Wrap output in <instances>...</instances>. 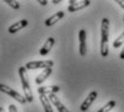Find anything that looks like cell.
Here are the masks:
<instances>
[{
  "mask_svg": "<svg viewBox=\"0 0 124 112\" xmlns=\"http://www.w3.org/2000/svg\"><path fill=\"white\" fill-rule=\"evenodd\" d=\"M78 0H69V4H72V3H75V2H77Z\"/></svg>",
  "mask_w": 124,
  "mask_h": 112,
  "instance_id": "cell-23",
  "label": "cell"
},
{
  "mask_svg": "<svg viewBox=\"0 0 124 112\" xmlns=\"http://www.w3.org/2000/svg\"><path fill=\"white\" fill-rule=\"evenodd\" d=\"M3 1L6 2V3H8L14 10H18V9H20V3H18L16 0H3Z\"/></svg>",
  "mask_w": 124,
  "mask_h": 112,
  "instance_id": "cell-17",
  "label": "cell"
},
{
  "mask_svg": "<svg viewBox=\"0 0 124 112\" xmlns=\"http://www.w3.org/2000/svg\"><path fill=\"white\" fill-rule=\"evenodd\" d=\"M54 43H55V39H54L53 37H50L47 38V40L44 42V44L42 45V47L40 49V55L41 56H45L47 53H49L50 51H51V49L53 47Z\"/></svg>",
  "mask_w": 124,
  "mask_h": 112,
  "instance_id": "cell-9",
  "label": "cell"
},
{
  "mask_svg": "<svg viewBox=\"0 0 124 112\" xmlns=\"http://www.w3.org/2000/svg\"><path fill=\"white\" fill-rule=\"evenodd\" d=\"M109 20L102 18L101 20V55L102 57H107L109 54L108 49V40H109Z\"/></svg>",
  "mask_w": 124,
  "mask_h": 112,
  "instance_id": "cell-1",
  "label": "cell"
},
{
  "mask_svg": "<svg viewBox=\"0 0 124 112\" xmlns=\"http://www.w3.org/2000/svg\"><path fill=\"white\" fill-rule=\"evenodd\" d=\"M0 112H7L6 110H4L3 108H2V107H0Z\"/></svg>",
  "mask_w": 124,
  "mask_h": 112,
  "instance_id": "cell-24",
  "label": "cell"
},
{
  "mask_svg": "<svg viewBox=\"0 0 124 112\" xmlns=\"http://www.w3.org/2000/svg\"><path fill=\"white\" fill-rule=\"evenodd\" d=\"M63 0H52V3L53 4H58L59 2H62Z\"/></svg>",
  "mask_w": 124,
  "mask_h": 112,
  "instance_id": "cell-22",
  "label": "cell"
},
{
  "mask_svg": "<svg viewBox=\"0 0 124 112\" xmlns=\"http://www.w3.org/2000/svg\"><path fill=\"white\" fill-rule=\"evenodd\" d=\"M91 4V0H80V1H77L72 4H69L67 10L70 13H73V12H77L79 10H82V9L86 8Z\"/></svg>",
  "mask_w": 124,
  "mask_h": 112,
  "instance_id": "cell-5",
  "label": "cell"
},
{
  "mask_svg": "<svg viewBox=\"0 0 124 112\" xmlns=\"http://www.w3.org/2000/svg\"><path fill=\"white\" fill-rule=\"evenodd\" d=\"M27 25H28V21H27V20H21L20 22H16L15 24L11 25L10 27H9L8 31L10 32V34H15L16 31H18V30L23 29V28L26 27Z\"/></svg>",
  "mask_w": 124,
  "mask_h": 112,
  "instance_id": "cell-12",
  "label": "cell"
},
{
  "mask_svg": "<svg viewBox=\"0 0 124 112\" xmlns=\"http://www.w3.org/2000/svg\"><path fill=\"white\" fill-rule=\"evenodd\" d=\"M64 15H65V13H64L63 11L56 12L55 14H53V15L50 16L49 18H46V21H45V26H47V27H50V26H53L54 24L57 23L59 20H62V18L64 17Z\"/></svg>",
  "mask_w": 124,
  "mask_h": 112,
  "instance_id": "cell-10",
  "label": "cell"
},
{
  "mask_svg": "<svg viewBox=\"0 0 124 112\" xmlns=\"http://www.w3.org/2000/svg\"><path fill=\"white\" fill-rule=\"evenodd\" d=\"M79 43H80V55L85 56L86 55V31L84 29H81L79 31Z\"/></svg>",
  "mask_w": 124,
  "mask_h": 112,
  "instance_id": "cell-7",
  "label": "cell"
},
{
  "mask_svg": "<svg viewBox=\"0 0 124 112\" xmlns=\"http://www.w3.org/2000/svg\"><path fill=\"white\" fill-rule=\"evenodd\" d=\"M114 1H116L122 9H124V0H114Z\"/></svg>",
  "mask_w": 124,
  "mask_h": 112,
  "instance_id": "cell-19",
  "label": "cell"
},
{
  "mask_svg": "<svg viewBox=\"0 0 124 112\" xmlns=\"http://www.w3.org/2000/svg\"><path fill=\"white\" fill-rule=\"evenodd\" d=\"M120 58L121 59H124V46H123L122 51H121V53H120Z\"/></svg>",
  "mask_w": 124,
  "mask_h": 112,
  "instance_id": "cell-21",
  "label": "cell"
},
{
  "mask_svg": "<svg viewBox=\"0 0 124 112\" xmlns=\"http://www.w3.org/2000/svg\"><path fill=\"white\" fill-rule=\"evenodd\" d=\"M123 22H124V17H123Z\"/></svg>",
  "mask_w": 124,
  "mask_h": 112,
  "instance_id": "cell-25",
  "label": "cell"
},
{
  "mask_svg": "<svg viewBox=\"0 0 124 112\" xmlns=\"http://www.w3.org/2000/svg\"><path fill=\"white\" fill-rule=\"evenodd\" d=\"M124 43V31L122 32V34H121L120 36H119L118 38H116V40H114L113 41V47L114 49H118V47H120L121 45H122Z\"/></svg>",
  "mask_w": 124,
  "mask_h": 112,
  "instance_id": "cell-16",
  "label": "cell"
},
{
  "mask_svg": "<svg viewBox=\"0 0 124 112\" xmlns=\"http://www.w3.org/2000/svg\"><path fill=\"white\" fill-rule=\"evenodd\" d=\"M54 65V61L51 59L47 60H35L29 61L25 65V68L27 70H35V69H45V68H52Z\"/></svg>",
  "mask_w": 124,
  "mask_h": 112,
  "instance_id": "cell-4",
  "label": "cell"
},
{
  "mask_svg": "<svg viewBox=\"0 0 124 112\" xmlns=\"http://www.w3.org/2000/svg\"><path fill=\"white\" fill-rule=\"evenodd\" d=\"M114 106H116V101H114V100H110V101L107 102V104L105 105L102 108L99 109L97 112H109V111H111L114 108Z\"/></svg>",
  "mask_w": 124,
  "mask_h": 112,
  "instance_id": "cell-15",
  "label": "cell"
},
{
  "mask_svg": "<svg viewBox=\"0 0 124 112\" xmlns=\"http://www.w3.org/2000/svg\"><path fill=\"white\" fill-rule=\"evenodd\" d=\"M37 1L39 2V3L41 4V6H43V7L47 4V0H37Z\"/></svg>",
  "mask_w": 124,
  "mask_h": 112,
  "instance_id": "cell-20",
  "label": "cell"
},
{
  "mask_svg": "<svg viewBox=\"0 0 124 112\" xmlns=\"http://www.w3.org/2000/svg\"><path fill=\"white\" fill-rule=\"evenodd\" d=\"M40 101L42 104V107L44 109V112H53V108H52L51 100L49 99V97L45 94H39Z\"/></svg>",
  "mask_w": 124,
  "mask_h": 112,
  "instance_id": "cell-13",
  "label": "cell"
},
{
  "mask_svg": "<svg viewBox=\"0 0 124 112\" xmlns=\"http://www.w3.org/2000/svg\"><path fill=\"white\" fill-rule=\"evenodd\" d=\"M18 75H20L21 82H22L24 96L27 99V102H32L34 101V96H32L31 90H30V86H29V79H28V75H27V69L25 67H20Z\"/></svg>",
  "mask_w": 124,
  "mask_h": 112,
  "instance_id": "cell-2",
  "label": "cell"
},
{
  "mask_svg": "<svg viewBox=\"0 0 124 112\" xmlns=\"http://www.w3.org/2000/svg\"><path fill=\"white\" fill-rule=\"evenodd\" d=\"M9 112H17V109L14 105H10L9 106Z\"/></svg>",
  "mask_w": 124,
  "mask_h": 112,
  "instance_id": "cell-18",
  "label": "cell"
},
{
  "mask_svg": "<svg viewBox=\"0 0 124 112\" xmlns=\"http://www.w3.org/2000/svg\"><path fill=\"white\" fill-rule=\"evenodd\" d=\"M59 90H61V89L57 85H50V86H40L38 89V93L39 94L49 95V94H56Z\"/></svg>",
  "mask_w": 124,
  "mask_h": 112,
  "instance_id": "cell-11",
  "label": "cell"
},
{
  "mask_svg": "<svg viewBox=\"0 0 124 112\" xmlns=\"http://www.w3.org/2000/svg\"><path fill=\"white\" fill-rule=\"evenodd\" d=\"M96 98H97V92L96 90H92V92L87 95V97L85 98V100L82 102V105H81V107H80V110L83 111V112L86 111L87 109L92 106V104L95 101Z\"/></svg>",
  "mask_w": 124,
  "mask_h": 112,
  "instance_id": "cell-6",
  "label": "cell"
},
{
  "mask_svg": "<svg viewBox=\"0 0 124 112\" xmlns=\"http://www.w3.org/2000/svg\"><path fill=\"white\" fill-rule=\"evenodd\" d=\"M0 92H2V93H4V94L11 96L12 98H14L16 101L20 102L21 105H24V104L27 102V99L25 98V96L21 95L20 93H17L16 90H14L13 89L9 87L8 85H6V84H0Z\"/></svg>",
  "mask_w": 124,
  "mask_h": 112,
  "instance_id": "cell-3",
  "label": "cell"
},
{
  "mask_svg": "<svg viewBox=\"0 0 124 112\" xmlns=\"http://www.w3.org/2000/svg\"><path fill=\"white\" fill-rule=\"evenodd\" d=\"M47 97H49V99L51 100L52 104L55 106V108L57 109V111L58 112H69L68 109L66 108L63 104H62L61 100H59V98L56 96L55 94H49L47 95Z\"/></svg>",
  "mask_w": 124,
  "mask_h": 112,
  "instance_id": "cell-8",
  "label": "cell"
},
{
  "mask_svg": "<svg viewBox=\"0 0 124 112\" xmlns=\"http://www.w3.org/2000/svg\"><path fill=\"white\" fill-rule=\"evenodd\" d=\"M53 72V70H52V68H45L43 71H42L41 73H40L39 75H38L37 78H36V81L35 82L37 83V84H42V83L44 82L45 80H46L47 78L51 75V73Z\"/></svg>",
  "mask_w": 124,
  "mask_h": 112,
  "instance_id": "cell-14",
  "label": "cell"
}]
</instances>
